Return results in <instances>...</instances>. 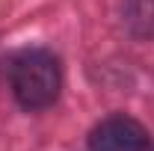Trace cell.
<instances>
[{
	"label": "cell",
	"mask_w": 154,
	"mask_h": 151,
	"mask_svg": "<svg viewBox=\"0 0 154 151\" xmlns=\"http://www.w3.org/2000/svg\"><path fill=\"white\" fill-rule=\"evenodd\" d=\"M128 21H131V27L139 36L154 39V0H131Z\"/></svg>",
	"instance_id": "cell-3"
},
{
	"label": "cell",
	"mask_w": 154,
	"mask_h": 151,
	"mask_svg": "<svg viewBox=\"0 0 154 151\" xmlns=\"http://www.w3.org/2000/svg\"><path fill=\"white\" fill-rule=\"evenodd\" d=\"M148 131L131 116H110L89 133V151H148Z\"/></svg>",
	"instance_id": "cell-2"
},
{
	"label": "cell",
	"mask_w": 154,
	"mask_h": 151,
	"mask_svg": "<svg viewBox=\"0 0 154 151\" xmlns=\"http://www.w3.org/2000/svg\"><path fill=\"white\" fill-rule=\"evenodd\" d=\"M9 80L15 101L24 110H45L59 98L62 68L51 51H24L12 59Z\"/></svg>",
	"instance_id": "cell-1"
}]
</instances>
